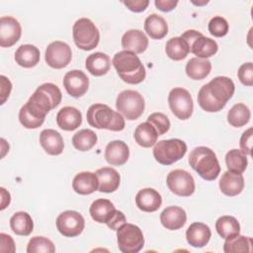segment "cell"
Segmentation results:
<instances>
[{
  "mask_svg": "<svg viewBox=\"0 0 253 253\" xmlns=\"http://www.w3.org/2000/svg\"><path fill=\"white\" fill-rule=\"evenodd\" d=\"M61 99V91L55 84L43 83L36 89L24 106L33 116L44 120L46 114L60 104Z\"/></svg>",
  "mask_w": 253,
  "mask_h": 253,
  "instance_id": "obj_1",
  "label": "cell"
},
{
  "mask_svg": "<svg viewBox=\"0 0 253 253\" xmlns=\"http://www.w3.org/2000/svg\"><path fill=\"white\" fill-rule=\"evenodd\" d=\"M120 78L128 84H139L145 79L146 71L139 57L127 50L117 52L112 60Z\"/></svg>",
  "mask_w": 253,
  "mask_h": 253,
  "instance_id": "obj_2",
  "label": "cell"
},
{
  "mask_svg": "<svg viewBox=\"0 0 253 253\" xmlns=\"http://www.w3.org/2000/svg\"><path fill=\"white\" fill-rule=\"evenodd\" d=\"M189 164L207 181L215 180L220 172V165L215 153L206 146H198L190 152Z\"/></svg>",
  "mask_w": 253,
  "mask_h": 253,
  "instance_id": "obj_3",
  "label": "cell"
},
{
  "mask_svg": "<svg viewBox=\"0 0 253 253\" xmlns=\"http://www.w3.org/2000/svg\"><path fill=\"white\" fill-rule=\"evenodd\" d=\"M88 124L98 129L105 128L113 131H121L125 128L124 117L105 104H93L89 107L87 114Z\"/></svg>",
  "mask_w": 253,
  "mask_h": 253,
  "instance_id": "obj_4",
  "label": "cell"
},
{
  "mask_svg": "<svg viewBox=\"0 0 253 253\" xmlns=\"http://www.w3.org/2000/svg\"><path fill=\"white\" fill-rule=\"evenodd\" d=\"M91 217L99 222L106 223L109 228L117 230L122 224L126 222L125 214L116 210L114 204L107 199H98L90 206Z\"/></svg>",
  "mask_w": 253,
  "mask_h": 253,
  "instance_id": "obj_5",
  "label": "cell"
},
{
  "mask_svg": "<svg viewBox=\"0 0 253 253\" xmlns=\"http://www.w3.org/2000/svg\"><path fill=\"white\" fill-rule=\"evenodd\" d=\"M72 36L76 46L83 50L94 49L100 41L98 28L88 18H80L74 23Z\"/></svg>",
  "mask_w": 253,
  "mask_h": 253,
  "instance_id": "obj_6",
  "label": "cell"
},
{
  "mask_svg": "<svg viewBox=\"0 0 253 253\" xmlns=\"http://www.w3.org/2000/svg\"><path fill=\"white\" fill-rule=\"evenodd\" d=\"M187 152V144L179 138L163 139L155 143L153 156L162 165H171L180 160Z\"/></svg>",
  "mask_w": 253,
  "mask_h": 253,
  "instance_id": "obj_7",
  "label": "cell"
},
{
  "mask_svg": "<svg viewBox=\"0 0 253 253\" xmlns=\"http://www.w3.org/2000/svg\"><path fill=\"white\" fill-rule=\"evenodd\" d=\"M144 99L142 95L134 90L122 91L116 100V108L126 120H137L144 112Z\"/></svg>",
  "mask_w": 253,
  "mask_h": 253,
  "instance_id": "obj_8",
  "label": "cell"
},
{
  "mask_svg": "<svg viewBox=\"0 0 253 253\" xmlns=\"http://www.w3.org/2000/svg\"><path fill=\"white\" fill-rule=\"evenodd\" d=\"M181 38L188 44L190 52L199 58H209L214 55L218 49V45L214 40L205 37L196 30H188L181 35Z\"/></svg>",
  "mask_w": 253,
  "mask_h": 253,
  "instance_id": "obj_9",
  "label": "cell"
},
{
  "mask_svg": "<svg viewBox=\"0 0 253 253\" xmlns=\"http://www.w3.org/2000/svg\"><path fill=\"white\" fill-rule=\"evenodd\" d=\"M119 249L123 253H137L144 245L141 229L132 223H124L117 229Z\"/></svg>",
  "mask_w": 253,
  "mask_h": 253,
  "instance_id": "obj_10",
  "label": "cell"
},
{
  "mask_svg": "<svg viewBox=\"0 0 253 253\" xmlns=\"http://www.w3.org/2000/svg\"><path fill=\"white\" fill-rule=\"evenodd\" d=\"M168 103L172 113L180 120L189 119L194 110V103L188 90L182 87L173 88L168 95Z\"/></svg>",
  "mask_w": 253,
  "mask_h": 253,
  "instance_id": "obj_11",
  "label": "cell"
},
{
  "mask_svg": "<svg viewBox=\"0 0 253 253\" xmlns=\"http://www.w3.org/2000/svg\"><path fill=\"white\" fill-rule=\"evenodd\" d=\"M166 183L169 190L180 197H189L195 192L193 176L183 169H175L169 172Z\"/></svg>",
  "mask_w": 253,
  "mask_h": 253,
  "instance_id": "obj_12",
  "label": "cell"
},
{
  "mask_svg": "<svg viewBox=\"0 0 253 253\" xmlns=\"http://www.w3.org/2000/svg\"><path fill=\"white\" fill-rule=\"evenodd\" d=\"M85 220L75 211H65L56 217V228L65 237L78 236L84 229Z\"/></svg>",
  "mask_w": 253,
  "mask_h": 253,
  "instance_id": "obj_13",
  "label": "cell"
},
{
  "mask_svg": "<svg viewBox=\"0 0 253 253\" xmlns=\"http://www.w3.org/2000/svg\"><path fill=\"white\" fill-rule=\"evenodd\" d=\"M72 58V51L70 46L61 41L50 42L44 53V59L48 66L61 69L69 64Z\"/></svg>",
  "mask_w": 253,
  "mask_h": 253,
  "instance_id": "obj_14",
  "label": "cell"
},
{
  "mask_svg": "<svg viewBox=\"0 0 253 253\" xmlns=\"http://www.w3.org/2000/svg\"><path fill=\"white\" fill-rule=\"evenodd\" d=\"M206 85L211 96L224 107L235 90L233 81L226 76H216Z\"/></svg>",
  "mask_w": 253,
  "mask_h": 253,
  "instance_id": "obj_15",
  "label": "cell"
},
{
  "mask_svg": "<svg viewBox=\"0 0 253 253\" xmlns=\"http://www.w3.org/2000/svg\"><path fill=\"white\" fill-rule=\"evenodd\" d=\"M22 28L18 20L11 16L0 18V45L10 47L21 38Z\"/></svg>",
  "mask_w": 253,
  "mask_h": 253,
  "instance_id": "obj_16",
  "label": "cell"
},
{
  "mask_svg": "<svg viewBox=\"0 0 253 253\" xmlns=\"http://www.w3.org/2000/svg\"><path fill=\"white\" fill-rule=\"evenodd\" d=\"M63 86L70 96L79 98L87 92L89 87V78L83 71L74 69L68 71L64 75Z\"/></svg>",
  "mask_w": 253,
  "mask_h": 253,
  "instance_id": "obj_17",
  "label": "cell"
},
{
  "mask_svg": "<svg viewBox=\"0 0 253 253\" xmlns=\"http://www.w3.org/2000/svg\"><path fill=\"white\" fill-rule=\"evenodd\" d=\"M122 46L124 50L131 51L135 54L142 53L148 46V39L140 30H128L122 37Z\"/></svg>",
  "mask_w": 253,
  "mask_h": 253,
  "instance_id": "obj_18",
  "label": "cell"
},
{
  "mask_svg": "<svg viewBox=\"0 0 253 253\" xmlns=\"http://www.w3.org/2000/svg\"><path fill=\"white\" fill-rule=\"evenodd\" d=\"M160 221L166 229L177 230L185 225L187 221V213L185 210L180 207H167L160 213Z\"/></svg>",
  "mask_w": 253,
  "mask_h": 253,
  "instance_id": "obj_19",
  "label": "cell"
},
{
  "mask_svg": "<svg viewBox=\"0 0 253 253\" xmlns=\"http://www.w3.org/2000/svg\"><path fill=\"white\" fill-rule=\"evenodd\" d=\"M129 157V148L123 140L109 142L105 149L106 161L114 166L124 165Z\"/></svg>",
  "mask_w": 253,
  "mask_h": 253,
  "instance_id": "obj_20",
  "label": "cell"
},
{
  "mask_svg": "<svg viewBox=\"0 0 253 253\" xmlns=\"http://www.w3.org/2000/svg\"><path fill=\"white\" fill-rule=\"evenodd\" d=\"M211 236L210 227L203 222H193L186 231L187 242L196 248L206 246Z\"/></svg>",
  "mask_w": 253,
  "mask_h": 253,
  "instance_id": "obj_21",
  "label": "cell"
},
{
  "mask_svg": "<svg viewBox=\"0 0 253 253\" xmlns=\"http://www.w3.org/2000/svg\"><path fill=\"white\" fill-rule=\"evenodd\" d=\"M135 204L140 211L152 212L160 208L162 204V198L156 190L152 188H145L138 191L136 194Z\"/></svg>",
  "mask_w": 253,
  "mask_h": 253,
  "instance_id": "obj_22",
  "label": "cell"
},
{
  "mask_svg": "<svg viewBox=\"0 0 253 253\" xmlns=\"http://www.w3.org/2000/svg\"><path fill=\"white\" fill-rule=\"evenodd\" d=\"M40 143L44 151L49 155H59L64 148V142L61 134L51 128L42 130L40 134Z\"/></svg>",
  "mask_w": 253,
  "mask_h": 253,
  "instance_id": "obj_23",
  "label": "cell"
},
{
  "mask_svg": "<svg viewBox=\"0 0 253 253\" xmlns=\"http://www.w3.org/2000/svg\"><path fill=\"white\" fill-rule=\"evenodd\" d=\"M218 186L221 193L225 196L234 197L242 192L244 188V178L242 174L227 170L222 174Z\"/></svg>",
  "mask_w": 253,
  "mask_h": 253,
  "instance_id": "obj_24",
  "label": "cell"
},
{
  "mask_svg": "<svg viewBox=\"0 0 253 253\" xmlns=\"http://www.w3.org/2000/svg\"><path fill=\"white\" fill-rule=\"evenodd\" d=\"M82 123L81 112L74 107H63L56 115V124L63 130H74Z\"/></svg>",
  "mask_w": 253,
  "mask_h": 253,
  "instance_id": "obj_25",
  "label": "cell"
},
{
  "mask_svg": "<svg viewBox=\"0 0 253 253\" xmlns=\"http://www.w3.org/2000/svg\"><path fill=\"white\" fill-rule=\"evenodd\" d=\"M98 178V191L102 193H113L115 192L121 182L119 172L112 167H103L98 169L96 172Z\"/></svg>",
  "mask_w": 253,
  "mask_h": 253,
  "instance_id": "obj_26",
  "label": "cell"
},
{
  "mask_svg": "<svg viewBox=\"0 0 253 253\" xmlns=\"http://www.w3.org/2000/svg\"><path fill=\"white\" fill-rule=\"evenodd\" d=\"M98 178L96 173L84 171L78 173L72 181L73 190L79 195H89L98 190Z\"/></svg>",
  "mask_w": 253,
  "mask_h": 253,
  "instance_id": "obj_27",
  "label": "cell"
},
{
  "mask_svg": "<svg viewBox=\"0 0 253 253\" xmlns=\"http://www.w3.org/2000/svg\"><path fill=\"white\" fill-rule=\"evenodd\" d=\"M41 58L40 49L33 44H22L15 52V61L20 66L31 68L36 66Z\"/></svg>",
  "mask_w": 253,
  "mask_h": 253,
  "instance_id": "obj_28",
  "label": "cell"
},
{
  "mask_svg": "<svg viewBox=\"0 0 253 253\" xmlns=\"http://www.w3.org/2000/svg\"><path fill=\"white\" fill-rule=\"evenodd\" d=\"M86 69L94 76H102L108 73L111 68V59L104 52L90 54L85 61Z\"/></svg>",
  "mask_w": 253,
  "mask_h": 253,
  "instance_id": "obj_29",
  "label": "cell"
},
{
  "mask_svg": "<svg viewBox=\"0 0 253 253\" xmlns=\"http://www.w3.org/2000/svg\"><path fill=\"white\" fill-rule=\"evenodd\" d=\"M144 30L151 39L161 40L168 34V25L163 17L153 13L146 17Z\"/></svg>",
  "mask_w": 253,
  "mask_h": 253,
  "instance_id": "obj_30",
  "label": "cell"
},
{
  "mask_svg": "<svg viewBox=\"0 0 253 253\" xmlns=\"http://www.w3.org/2000/svg\"><path fill=\"white\" fill-rule=\"evenodd\" d=\"M134 139L136 143L142 147H151L157 142V131L154 126L148 123L139 124L134 130Z\"/></svg>",
  "mask_w": 253,
  "mask_h": 253,
  "instance_id": "obj_31",
  "label": "cell"
},
{
  "mask_svg": "<svg viewBox=\"0 0 253 253\" xmlns=\"http://www.w3.org/2000/svg\"><path fill=\"white\" fill-rule=\"evenodd\" d=\"M211 70V63L209 59L193 57L186 64V73L193 80L206 78Z\"/></svg>",
  "mask_w": 253,
  "mask_h": 253,
  "instance_id": "obj_32",
  "label": "cell"
},
{
  "mask_svg": "<svg viewBox=\"0 0 253 253\" xmlns=\"http://www.w3.org/2000/svg\"><path fill=\"white\" fill-rule=\"evenodd\" d=\"M10 227L17 235L28 236L34 229V222L28 212L18 211L11 216Z\"/></svg>",
  "mask_w": 253,
  "mask_h": 253,
  "instance_id": "obj_33",
  "label": "cell"
},
{
  "mask_svg": "<svg viewBox=\"0 0 253 253\" xmlns=\"http://www.w3.org/2000/svg\"><path fill=\"white\" fill-rule=\"evenodd\" d=\"M215 229L221 238L228 239L239 234L240 224L235 217L231 215H222L217 218Z\"/></svg>",
  "mask_w": 253,
  "mask_h": 253,
  "instance_id": "obj_34",
  "label": "cell"
},
{
  "mask_svg": "<svg viewBox=\"0 0 253 253\" xmlns=\"http://www.w3.org/2000/svg\"><path fill=\"white\" fill-rule=\"evenodd\" d=\"M165 51L169 58L176 61L186 58L190 52L188 44L181 37H174L168 40L165 45Z\"/></svg>",
  "mask_w": 253,
  "mask_h": 253,
  "instance_id": "obj_35",
  "label": "cell"
},
{
  "mask_svg": "<svg viewBox=\"0 0 253 253\" xmlns=\"http://www.w3.org/2000/svg\"><path fill=\"white\" fill-rule=\"evenodd\" d=\"M251 117L249 108L243 104H235L227 113V122L234 127H241L245 126Z\"/></svg>",
  "mask_w": 253,
  "mask_h": 253,
  "instance_id": "obj_36",
  "label": "cell"
},
{
  "mask_svg": "<svg viewBox=\"0 0 253 253\" xmlns=\"http://www.w3.org/2000/svg\"><path fill=\"white\" fill-rule=\"evenodd\" d=\"M97 134L89 128L77 131L72 137L73 146L79 151H88L97 143Z\"/></svg>",
  "mask_w": 253,
  "mask_h": 253,
  "instance_id": "obj_37",
  "label": "cell"
},
{
  "mask_svg": "<svg viewBox=\"0 0 253 253\" xmlns=\"http://www.w3.org/2000/svg\"><path fill=\"white\" fill-rule=\"evenodd\" d=\"M225 163L228 171L239 174H242L248 165L246 154L239 149L229 150L225 155Z\"/></svg>",
  "mask_w": 253,
  "mask_h": 253,
  "instance_id": "obj_38",
  "label": "cell"
},
{
  "mask_svg": "<svg viewBox=\"0 0 253 253\" xmlns=\"http://www.w3.org/2000/svg\"><path fill=\"white\" fill-rule=\"evenodd\" d=\"M252 238L235 235L231 238L225 239L223 244V251L225 253H238V252H251L252 250Z\"/></svg>",
  "mask_w": 253,
  "mask_h": 253,
  "instance_id": "obj_39",
  "label": "cell"
},
{
  "mask_svg": "<svg viewBox=\"0 0 253 253\" xmlns=\"http://www.w3.org/2000/svg\"><path fill=\"white\" fill-rule=\"evenodd\" d=\"M198 103L200 105V107L209 113H214V112H218L221 109L224 108L223 105L219 104L218 102H216L209 93L207 85H203L198 93Z\"/></svg>",
  "mask_w": 253,
  "mask_h": 253,
  "instance_id": "obj_40",
  "label": "cell"
},
{
  "mask_svg": "<svg viewBox=\"0 0 253 253\" xmlns=\"http://www.w3.org/2000/svg\"><path fill=\"white\" fill-rule=\"evenodd\" d=\"M28 253H53L55 252L54 244L51 240L43 236H34L30 239L27 246Z\"/></svg>",
  "mask_w": 253,
  "mask_h": 253,
  "instance_id": "obj_41",
  "label": "cell"
},
{
  "mask_svg": "<svg viewBox=\"0 0 253 253\" xmlns=\"http://www.w3.org/2000/svg\"><path fill=\"white\" fill-rule=\"evenodd\" d=\"M147 122L154 126L158 136L166 133L170 128V121L167 116L162 113H153L149 115Z\"/></svg>",
  "mask_w": 253,
  "mask_h": 253,
  "instance_id": "obj_42",
  "label": "cell"
},
{
  "mask_svg": "<svg viewBox=\"0 0 253 253\" xmlns=\"http://www.w3.org/2000/svg\"><path fill=\"white\" fill-rule=\"evenodd\" d=\"M208 29L213 37L221 38L228 33V23L221 16H215L209 22Z\"/></svg>",
  "mask_w": 253,
  "mask_h": 253,
  "instance_id": "obj_43",
  "label": "cell"
},
{
  "mask_svg": "<svg viewBox=\"0 0 253 253\" xmlns=\"http://www.w3.org/2000/svg\"><path fill=\"white\" fill-rule=\"evenodd\" d=\"M19 121L22 124L23 126H25L26 128H38L39 126H41L44 120H41L36 118L35 116H33L27 109L25 106H23L20 109L19 112Z\"/></svg>",
  "mask_w": 253,
  "mask_h": 253,
  "instance_id": "obj_44",
  "label": "cell"
},
{
  "mask_svg": "<svg viewBox=\"0 0 253 253\" xmlns=\"http://www.w3.org/2000/svg\"><path fill=\"white\" fill-rule=\"evenodd\" d=\"M238 79L245 86L253 85V64L252 62L243 63L237 72Z\"/></svg>",
  "mask_w": 253,
  "mask_h": 253,
  "instance_id": "obj_45",
  "label": "cell"
},
{
  "mask_svg": "<svg viewBox=\"0 0 253 253\" xmlns=\"http://www.w3.org/2000/svg\"><path fill=\"white\" fill-rule=\"evenodd\" d=\"M252 127L248 128L247 130H245L241 137H240V142H239V145H240V148H241V151L247 155H251V148H252V136H253V133H252Z\"/></svg>",
  "mask_w": 253,
  "mask_h": 253,
  "instance_id": "obj_46",
  "label": "cell"
},
{
  "mask_svg": "<svg viewBox=\"0 0 253 253\" xmlns=\"http://www.w3.org/2000/svg\"><path fill=\"white\" fill-rule=\"evenodd\" d=\"M0 252L2 253H14L16 251L13 238L6 233H0Z\"/></svg>",
  "mask_w": 253,
  "mask_h": 253,
  "instance_id": "obj_47",
  "label": "cell"
},
{
  "mask_svg": "<svg viewBox=\"0 0 253 253\" xmlns=\"http://www.w3.org/2000/svg\"><path fill=\"white\" fill-rule=\"evenodd\" d=\"M123 3L130 11L139 13V12H143L147 8L149 1L148 0H126V1H123Z\"/></svg>",
  "mask_w": 253,
  "mask_h": 253,
  "instance_id": "obj_48",
  "label": "cell"
},
{
  "mask_svg": "<svg viewBox=\"0 0 253 253\" xmlns=\"http://www.w3.org/2000/svg\"><path fill=\"white\" fill-rule=\"evenodd\" d=\"M0 80H1V104H4L6 100L9 98V95L12 90V84H11V81L4 75L0 76Z\"/></svg>",
  "mask_w": 253,
  "mask_h": 253,
  "instance_id": "obj_49",
  "label": "cell"
},
{
  "mask_svg": "<svg viewBox=\"0 0 253 253\" xmlns=\"http://www.w3.org/2000/svg\"><path fill=\"white\" fill-rule=\"evenodd\" d=\"M154 4L157 9L162 12H169L172 11L178 4V1L174 0H155Z\"/></svg>",
  "mask_w": 253,
  "mask_h": 253,
  "instance_id": "obj_50",
  "label": "cell"
},
{
  "mask_svg": "<svg viewBox=\"0 0 253 253\" xmlns=\"http://www.w3.org/2000/svg\"><path fill=\"white\" fill-rule=\"evenodd\" d=\"M0 190H1V197H2V199H1V210H4L7 206H9L11 198H10L9 192H7L4 188H0Z\"/></svg>",
  "mask_w": 253,
  "mask_h": 253,
  "instance_id": "obj_51",
  "label": "cell"
}]
</instances>
